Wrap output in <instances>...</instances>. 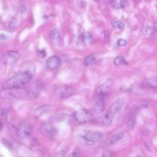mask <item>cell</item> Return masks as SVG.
I'll return each instance as SVG.
<instances>
[{"label": "cell", "mask_w": 157, "mask_h": 157, "mask_svg": "<svg viewBox=\"0 0 157 157\" xmlns=\"http://www.w3.org/2000/svg\"><path fill=\"white\" fill-rule=\"evenodd\" d=\"M61 63V59L58 56H56V55L50 56L49 58L47 59L46 61L47 67L49 69H52V70L58 68L60 66Z\"/></svg>", "instance_id": "cell-10"}, {"label": "cell", "mask_w": 157, "mask_h": 157, "mask_svg": "<svg viewBox=\"0 0 157 157\" xmlns=\"http://www.w3.org/2000/svg\"><path fill=\"white\" fill-rule=\"evenodd\" d=\"M145 32L147 34H151V32H152V30L150 28V27H147L145 28Z\"/></svg>", "instance_id": "cell-27"}, {"label": "cell", "mask_w": 157, "mask_h": 157, "mask_svg": "<svg viewBox=\"0 0 157 157\" xmlns=\"http://www.w3.org/2000/svg\"><path fill=\"white\" fill-rule=\"evenodd\" d=\"M40 130L43 136L50 138L55 137V136L57 133L56 129L49 123L43 124L40 126Z\"/></svg>", "instance_id": "cell-9"}, {"label": "cell", "mask_w": 157, "mask_h": 157, "mask_svg": "<svg viewBox=\"0 0 157 157\" xmlns=\"http://www.w3.org/2000/svg\"><path fill=\"white\" fill-rule=\"evenodd\" d=\"M96 61V58L95 56L93 55H90L88 56H86L84 60L85 65L88 66H90L91 64H93Z\"/></svg>", "instance_id": "cell-21"}, {"label": "cell", "mask_w": 157, "mask_h": 157, "mask_svg": "<svg viewBox=\"0 0 157 157\" xmlns=\"http://www.w3.org/2000/svg\"><path fill=\"white\" fill-rule=\"evenodd\" d=\"M50 37L52 42L56 44H59L61 42V36L59 30L57 28H55L53 29L50 33Z\"/></svg>", "instance_id": "cell-14"}, {"label": "cell", "mask_w": 157, "mask_h": 157, "mask_svg": "<svg viewBox=\"0 0 157 157\" xmlns=\"http://www.w3.org/2000/svg\"><path fill=\"white\" fill-rule=\"evenodd\" d=\"M78 40L82 43L86 44V43H90L93 40V37L91 33H85L82 34L78 38Z\"/></svg>", "instance_id": "cell-16"}, {"label": "cell", "mask_w": 157, "mask_h": 157, "mask_svg": "<svg viewBox=\"0 0 157 157\" xmlns=\"http://www.w3.org/2000/svg\"><path fill=\"white\" fill-rule=\"evenodd\" d=\"M69 156H81V154H80V153L78 151L74 150L72 152H71L69 155Z\"/></svg>", "instance_id": "cell-25"}, {"label": "cell", "mask_w": 157, "mask_h": 157, "mask_svg": "<svg viewBox=\"0 0 157 157\" xmlns=\"http://www.w3.org/2000/svg\"><path fill=\"white\" fill-rule=\"evenodd\" d=\"M8 38V37L5 35L4 34H0V40H5Z\"/></svg>", "instance_id": "cell-26"}, {"label": "cell", "mask_w": 157, "mask_h": 157, "mask_svg": "<svg viewBox=\"0 0 157 157\" xmlns=\"http://www.w3.org/2000/svg\"><path fill=\"white\" fill-rule=\"evenodd\" d=\"M113 26L115 29H122L124 28V25L121 21H115L113 23Z\"/></svg>", "instance_id": "cell-22"}, {"label": "cell", "mask_w": 157, "mask_h": 157, "mask_svg": "<svg viewBox=\"0 0 157 157\" xmlns=\"http://www.w3.org/2000/svg\"><path fill=\"white\" fill-rule=\"evenodd\" d=\"M32 133V125L28 121H22L19 125L17 135L21 139H26L30 137Z\"/></svg>", "instance_id": "cell-5"}, {"label": "cell", "mask_w": 157, "mask_h": 157, "mask_svg": "<svg viewBox=\"0 0 157 157\" xmlns=\"http://www.w3.org/2000/svg\"><path fill=\"white\" fill-rule=\"evenodd\" d=\"M124 105V100L121 98L117 99L109 107L106 115L103 118L102 123L104 126H109L111 124L113 117L122 109Z\"/></svg>", "instance_id": "cell-3"}, {"label": "cell", "mask_w": 157, "mask_h": 157, "mask_svg": "<svg viewBox=\"0 0 157 157\" xmlns=\"http://www.w3.org/2000/svg\"><path fill=\"white\" fill-rule=\"evenodd\" d=\"M76 90L70 86L62 85L58 87L55 90V94L59 99H65L74 94Z\"/></svg>", "instance_id": "cell-7"}, {"label": "cell", "mask_w": 157, "mask_h": 157, "mask_svg": "<svg viewBox=\"0 0 157 157\" xmlns=\"http://www.w3.org/2000/svg\"><path fill=\"white\" fill-rule=\"evenodd\" d=\"M136 111H134L131 115L129 116L128 118V124L129 129L132 130L134 129V127L136 124Z\"/></svg>", "instance_id": "cell-18"}, {"label": "cell", "mask_w": 157, "mask_h": 157, "mask_svg": "<svg viewBox=\"0 0 157 157\" xmlns=\"http://www.w3.org/2000/svg\"><path fill=\"white\" fill-rule=\"evenodd\" d=\"M154 30H155V32L156 31V23H155V25H154Z\"/></svg>", "instance_id": "cell-29"}, {"label": "cell", "mask_w": 157, "mask_h": 157, "mask_svg": "<svg viewBox=\"0 0 157 157\" xmlns=\"http://www.w3.org/2000/svg\"><path fill=\"white\" fill-rule=\"evenodd\" d=\"M49 109V105H42L38 107L35 111V115L37 117H40L42 115L45 114L48 110Z\"/></svg>", "instance_id": "cell-17"}, {"label": "cell", "mask_w": 157, "mask_h": 157, "mask_svg": "<svg viewBox=\"0 0 157 157\" xmlns=\"http://www.w3.org/2000/svg\"><path fill=\"white\" fill-rule=\"evenodd\" d=\"M20 57V53L16 51H9L7 53L6 60L7 63L13 64Z\"/></svg>", "instance_id": "cell-12"}, {"label": "cell", "mask_w": 157, "mask_h": 157, "mask_svg": "<svg viewBox=\"0 0 157 157\" xmlns=\"http://www.w3.org/2000/svg\"><path fill=\"white\" fill-rule=\"evenodd\" d=\"M142 85L147 88H156L157 86L156 77H150L145 78L142 82Z\"/></svg>", "instance_id": "cell-13"}, {"label": "cell", "mask_w": 157, "mask_h": 157, "mask_svg": "<svg viewBox=\"0 0 157 157\" xmlns=\"http://www.w3.org/2000/svg\"><path fill=\"white\" fill-rule=\"evenodd\" d=\"M113 64L115 66H119V65H122V64H128V63L123 56H117L114 59Z\"/></svg>", "instance_id": "cell-20"}, {"label": "cell", "mask_w": 157, "mask_h": 157, "mask_svg": "<svg viewBox=\"0 0 157 157\" xmlns=\"http://www.w3.org/2000/svg\"><path fill=\"white\" fill-rule=\"evenodd\" d=\"M1 97L12 98L19 99L31 100L36 99L37 96L36 93L29 88H13L9 90H3L0 92Z\"/></svg>", "instance_id": "cell-2"}, {"label": "cell", "mask_w": 157, "mask_h": 157, "mask_svg": "<svg viewBox=\"0 0 157 157\" xmlns=\"http://www.w3.org/2000/svg\"><path fill=\"white\" fill-rule=\"evenodd\" d=\"M117 44H118V45L123 47V46H124V45H126L127 41L126 40H124V39H118V40L117 42Z\"/></svg>", "instance_id": "cell-24"}, {"label": "cell", "mask_w": 157, "mask_h": 157, "mask_svg": "<svg viewBox=\"0 0 157 157\" xmlns=\"http://www.w3.org/2000/svg\"><path fill=\"white\" fill-rule=\"evenodd\" d=\"M80 137L94 143L95 142L100 141L104 137L103 134L100 131H91V130H83L79 134Z\"/></svg>", "instance_id": "cell-6"}, {"label": "cell", "mask_w": 157, "mask_h": 157, "mask_svg": "<svg viewBox=\"0 0 157 157\" xmlns=\"http://www.w3.org/2000/svg\"><path fill=\"white\" fill-rule=\"evenodd\" d=\"M114 81L112 78L107 79L101 85H99L96 91V94L97 97H105L111 90Z\"/></svg>", "instance_id": "cell-8"}, {"label": "cell", "mask_w": 157, "mask_h": 157, "mask_svg": "<svg viewBox=\"0 0 157 157\" xmlns=\"http://www.w3.org/2000/svg\"><path fill=\"white\" fill-rule=\"evenodd\" d=\"M35 66L33 65L30 69L22 72L18 73L7 79L3 84V90H9L20 88L26 85L34 75Z\"/></svg>", "instance_id": "cell-1"}, {"label": "cell", "mask_w": 157, "mask_h": 157, "mask_svg": "<svg viewBox=\"0 0 157 157\" xmlns=\"http://www.w3.org/2000/svg\"><path fill=\"white\" fill-rule=\"evenodd\" d=\"M37 55L38 56L39 58H44L47 55V52L45 49H38L36 52Z\"/></svg>", "instance_id": "cell-23"}, {"label": "cell", "mask_w": 157, "mask_h": 157, "mask_svg": "<svg viewBox=\"0 0 157 157\" xmlns=\"http://www.w3.org/2000/svg\"><path fill=\"white\" fill-rule=\"evenodd\" d=\"M124 137V132H120L110 136L105 142L107 145H112L121 140Z\"/></svg>", "instance_id": "cell-11"}, {"label": "cell", "mask_w": 157, "mask_h": 157, "mask_svg": "<svg viewBox=\"0 0 157 157\" xmlns=\"http://www.w3.org/2000/svg\"><path fill=\"white\" fill-rule=\"evenodd\" d=\"M2 129V123H1V121H0V132H1Z\"/></svg>", "instance_id": "cell-28"}, {"label": "cell", "mask_w": 157, "mask_h": 157, "mask_svg": "<svg viewBox=\"0 0 157 157\" xmlns=\"http://www.w3.org/2000/svg\"><path fill=\"white\" fill-rule=\"evenodd\" d=\"M98 100L94 107V110L96 112L101 113L103 112L105 109L104 98V97H98Z\"/></svg>", "instance_id": "cell-15"}, {"label": "cell", "mask_w": 157, "mask_h": 157, "mask_svg": "<svg viewBox=\"0 0 157 157\" xmlns=\"http://www.w3.org/2000/svg\"><path fill=\"white\" fill-rule=\"evenodd\" d=\"M74 117L79 124H83L93 119V113L86 109H79L74 113Z\"/></svg>", "instance_id": "cell-4"}, {"label": "cell", "mask_w": 157, "mask_h": 157, "mask_svg": "<svg viewBox=\"0 0 157 157\" xmlns=\"http://www.w3.org/2000/svg\"><path fill=\"white\" fill-rule=\"evenodd\" d=\"M112 6L115 9L124 8L126 5V0H113L112 3Z\"/></svg>", "instance_id": "cell-19"}]
</instances>
